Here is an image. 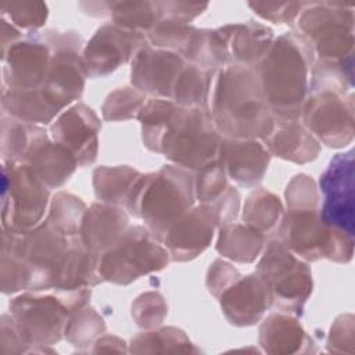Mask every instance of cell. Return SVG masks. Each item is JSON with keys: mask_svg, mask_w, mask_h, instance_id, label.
<instances>
[{"mask_svg": "<svg viewBox=\"0 0 355 355\" xmlns=\"http://www.w3.org/2000/svg\"><path fill=\"white\" fill-rule=\"evenodd\" d=\"M327 349L337 354L355 352V316L351 312L343 313L333 322L329 337Z\"/></svg>", "mask_w": 355, "mask_h": 355, "instance_id": "obj_39", "label": "cell"}, {"mask_svg": "<svg viewBox=\"0 0 355 355\" xmlns=\"http://www.w3.org/2000/svg\"><path fill=\"white\" fill-rule=\"evenodd\" d=\"M216 251L232 261L250 263L255 261L265 244V234L245 223H227L219 226Z\"/></svg>", "mask_w": 355, "mask_h": 355, "instance_id": "obj_25", "label": "cell"}, {"mask_svg": "<svg viewBox=\"0 0 355 355\" xmlns=\"http://www.w3.org/2000/svg\"><path fill=\"white\" fill-rule=\"evenodd\" d=\"M146 103V97L137 89L121 87L114 90L103 104V116L105 121H125L139 118Z\"/></svg>", "mask_w": 355, "mask_h": 355, "instance_id": "obj_36", "label": "cell"}, {"mask_svg": "<svg viewBox=\"0 0 355 355\" xmlns=\"http://www.w3.org/2000/svg\"><path fill=\"white\" fill-rule=\"evenodd\" d=\"M280 243L305 261L320 258L349 263L354 257V234L322 220L319 209H288L279 225Z\"/></svg>", "mask_w": 355, "mask_h": 355, "instance_id": "obj_5", "label": "cell"}, {"mask_svg": "<svg viewBox=\"0 0 355 355\" xmlns=\"http://www.w3.org/2000/svg\"><path fill=\"white\" fill-rule=\"evenodd\" d=\"M104 330L105 324L101 316L86 304L69 312L64 336L73 345L87 347Z\"/></svg>", "mask_w": 355, "mask_h": 355, "instance_id": "obj_33", "label": "cell"}, {"mask_svg": "<svg viewBox=\"0 0 355 355\" xmlns=\"http://www.w3.org/2000/svg\"><path fill=\"white\" fill-rule=\"evenodd\" d=\"M301 119L319 143L330 148H345L355 136L354 93H309Z\"/></svg>", "mask_w": 355, "mask_h": 355, "instance_id": "obj_9", "label": "cell"}, {"mask_svg": "<svg viewBox=\"0 0 355 355\" xmlns=\"http://www.w3.org/2000/svg\"><path fill=\"white\" fill-rule=\"evenodd\" d=\"M169 259L166 248L146 226H133L100 255L98 272L103 282L126 286L140 276L164 269Z\"/></svg>", "mask_w": 355, "mask_h": 355, "instance_id": "obj_7", "label": "cell"}, {"mask_svg": "<svg viewBox=\"0 0 355 355\" xmlns=\"http://www.w3.org/2000/svg\"><path fill=\"white\" fill-rule=\"evenodd\" d=\"M49 204V187L26 164H11V230L36 226Z\"/></svg>", "mask_w": 355, "mask_h": 355, "instance_id": "obj_17", "label": "cell"}, {"mask_svg": "<svg viewBox=\"0 0 355 355\" xmlns=\"http://www.w3.org/2000/svg\"><path fill=\"white\" fill-rule=\"evenodd\" d=\"M140 176V172L128 165L100 166L93 172L96 197L105 204L126 205Z\"/></svg>", "mask_w": 355, "mask_h": 355, "instance_id": "obj_26", "label": "cell"}, {"mask_svg": "<svg viewBox=\"0 0 355 355\" xmlns=\"http://www.w3.org/2000/svg\"><path fill=\"white\" fill-rule=\"evenodd\" d=\"M266 284L272 305L288 313L301 315L313 287L309 266L279 240L270 241L255 272Z\"/></svg>", "mask_w": 355, "mask_h": 355, "instance_id": "obj_8", "label": "cell"}, {"mask_svg": "<svg viewBox=\"0 0 355 355\" xmlns=\"http://www.w3.org/2000/svg\"><path fill=\"white\" fill-rule=\"evenodd\" d=\"M207 87L208 71L187 62L175 83L172 101L184 108H204Z\"/></svg>", "mask_w": 355, "mask_h": 355, "instance_id": "obj_32", "label": "cell"}, {"mask_svg": "<svg viewBox=\"0 0 355 355\" xmlns=\"http://www.w3.org/2000/svg\"><path fill=\"white\" fill-rule=\"evenodd\" d=\"M128 227V215L119 205L94 202L83 215L80 240L86 248L101 255L123 236Z\"/></svg>", "mask_w": 355, "mask_h": 355, "instance_id": "obj_21", "label": "cell"}, {"mask_svg": "<svg viewBox=\"0 0 355 355\" xmlns=\"http://www.w3.org/2000/svg\"><path fill=\"white\" fill-rule=\"evenodd\" d=\"M178 104L168 98H148L140 114L139 121L141 123L143 143L150 151L161 154V144L164 136L172 122V118L178 110Z\"/></svg>", "mask_w": 355, "mask_h": 355, "instance_id": "obj_27", "label": "cell"}, {"mask_svg": "<svg viewBox=\"0 0 355 355\" xmlns=\"http://www.w3.org/2000/svg\"><path fill=\"white\" fill-rule=\"evenodd\" d=\"M186 65L187 61L180 54L154 49L147 43L132 60L130 80L143 94L172 100L175 83Z\"/></svg>", "mask_w": 355, "mask_h": 355, "instance_id": "obj_14", "label": "cell"}, {"mask_svg": "<svg viewBox=\"0 0 355 355\" xmlns=\"http://www.w3.org/2000/svg\"><path fill=\"white\" fill-rule=\"evenodd\" d=\"M51 49L44 37L19 42L11 47V90H37L44 85Z\"/></svg>", "mask_w": 355, "mask_h": 355, "instance_id": "obj_22", "label": "cell"}, {"mask_svg": "<svg viewBox=\"0 0 355 355\" xmlns=\"http://www.w3.org/2000/svg\"><path fill=\"white\" fill-rule=\"evenodd\" d=\"M313 61L305 40L298 33L290 32L275 39L266 55L255 67L276 122L300 121L309 96Z\"/></svg>", "mask_w": 355, "mask_h": 355, "instance_id": "obj_2", "label": "cell"}, {"mask_svg": "<svg viewBox=\"0 0 355 355\" xmlns=\"http://www.w3.org/2000/svg\"><path fill=\"white\" fill-rule=\"evenodd\" d=\"M204 110L222 137L263 140L276 123L255 67L208 69Z\"/></svg>", "mask_w": 355, "mask_h": 355, "instance_id": "obj_1", "label": "cell"}, {"mask_svg": "<svg viewBox=\"0 0 355 355\" xmlns=\"http://www.w3.org/2000/svg\"><path fill=\"white\" fill-rule=\"evenodd\" d=\"M323 205L319 214L323 222L351 234L355 230V171L354 151L337 154L320 176Z\"/></svg>", "mask_w": 355, "mask_h": 355, "instance_id": "obj_11", "label": "cell"}, {"mask_svg": "<svg viewBox=\"0 0 355 355\" xmlns=\"http://www.w3.org/2000/svg\"><path fill=\"white\" fill-rule=\"evenodd\" d=\"M196 28L171 19H159L147 33V43L154 49L183 54L189 46Z\"/></svg>", "mask_w": 355, "mask_h": 355, "instance_id": "obj_34", "label": "cell"}, {"mask_svg": "<svg viewBox=\"0 0 355 355\" xmlns=\"http://www.w3.org/2000/svg\"><path fill=\"white\" fill-rule=\"evenodd\" d=\"M218 159L227 178L243 187H254L262 180L270 154L258 139L222 137Z\"/></svg>", "mask_w": 355, "mask_h": 355, "instance_id": "obj_18", "label": "cell"}, {"mask_svg": "<svg viewBox=\"0 0 355 355\" xmlns=\"http://www.w3.org/2000/svg\"><path fill=\"white\" fill-rule=\"evenodd\" d=\"M132 352H193L197 351L187 336L175 327H162L144 331L130 344Z\"/></svg>", "mask_w": 355, "mask_h": 355, "instance_id": "obj_30", "label": "cell"}, {"mask_svg": "<svg viewBox=\"0 0 355 355\" xmlns=\"http://www.w3.org/2000/svg\"><path fill=\"white\" fill-rule=\"evenodd\" d=\"M146 44L143 33L122 29L115 24L100 26L82 51L87 76L98 78L114 72L119 65L133 60Z\"/></svg>", "mask_w": 355, "mask_h": 355, "instance_id": "obj_13", "label": "cell"}, {"mask_svg": "<svg viewBox=\"0 0 355 355\" xmlns=\"http://www.w3.org/2000/svg\"><path fill=\"white\" fill-rule=\"evenodd\" d=\"M194 176L178 165H165L155 173L141 175L136 182L126 208L144 220L157 240L190 208L194 207Z\"/></svg>", "mask_w": 355, "mask_h": 355, "instance_id": "obj_3", "label": "cell"}, {"mask_svg": "<svg viewBox=\"0 0 355 355\" xmlns=\"http://www.w3.org/2000/svg\"><path fill=\"white\" fill-rule=\"evenodd\" d=\"M96 348L94 351L96 352H100V351H116V352H125V343L118 338V337H114V336H104L101 338H98L96 343H94Z\"/></svg>", "mask_w": 355, "mask_h": 355, "instance_id": "obj_44", "label": "cell"}, {"mask_svg": "<svg viewBox=\"0 0 355 355\" xmlns=\"http://www.w3.org/2000/svg\"><path fill=\"white\" fill-rule=\"evenodd\" d=\"M159 19H171L182 24H189L204 10L208 3H189V1H154Z\"/></svg>", "mask_w": 355, "mask_h": 355, "instance_id": "obj_40", "label": "cell"}, {"mask_svg": "<svg viewBox=\"0 0 355 355\" xmlns=\"http://www.w3.org/2000/svg\"><path fill=\"white\" fill-rule=\"evenodd\" d=\"M8 6L11 7V19L28 29L40 28L49 15L46 3H14Z\"/></svg>", "mask_w": 355, "mask_h": 355, "instance_id": "obj_42", "label": "cell"}, {"mask_svg": "<svg viewBox=\"0 0 355 355\" xmlns=\"http://www.w3.org/2000/svg\"><path fill=\"white\" fill-rule=\"evenodd\" d=\"M226 172L219 159L205 165L194 176V191L196 198L200 204L212 207L216 204L229 190Z\"/></svg>", "mask_w": 355, "mask_h": 355, "instance_id": "obj_35", "label": "cell"}, {"mask_svg": "<svg viewBox=\"0 0 355 355\" xmlns=\"http://www.w3.org/2000/svg\"><path fill=\"white\" fill-rule=\"evenodd\" d=\"M288 209H319V191L312 178L300 173L295 175L286 190Z\"/></svg>", "mask_w": 355, "mask_h": 355, "instance_id": "obj_38", "label": "cell"}, {"mask_svg": "<svg viewBox=\"0 0 355 355\" xmlns=\"http://www.w3.org/2000/svg\"><path fill=\"white\" fill-rule=\"evenodd\" d=\"M240 277L241 275L236 268H233L230 263L222 259H216L208 269V275H207L208 291L218 298L226 288H229Z\"/></svg>", "mask_w": 355, "mask_h": 355, "instance_id": "obj_43", "label": "cell"}, {"mask_svg": "<svg viewBox=\"0 0 355 355\" xmlns=\"http://www.w3.org/2000/svg\"><path fill=\"white\" fill-rule=\"evenodd\" d=\"M273 40L272 29L254 21L209 31L208 44L212 69L229 65L257 67Z\"/></svg>", "mask_w": 355, "mask_h": 355, "instance_id": "obj_10", "label": "cell"}, {"mask_svg": "<svg viewBox=\"0 0 355 355\" xmlns=\"http://www.w3.org/2000/svg\"><path fill=\"white\" fill-rule=\"evenodd\" d=\"M259 344L269 354H295L309 351L313 343L295 318L272 313L259 327Z\"/></svg>", "mask_w": 355, "mask_h": 355, "instance_id": "obj_24", "label": "cell"}, {"mask_svg": "<svg viewBox=\"0 0 355 355\" xmlns=\"http://www.w3.org/2000/svg\"><path fill=\"white\" fill-rule=\"evenodd\" d=\"M222 136L204 108L178 107L164 136L161 154L187 171H200L218 159Z\"/></svg>", "mask_w": 355, "mask_h": 355, "instance_id": "obj_6", "label": "cell"}, {"mask_svg": "<svg viewBox=\"0 0 355 355\" xmlns=\"http://www.w3.org/2000/svg\"><path fill=\"white\" fill-rule=\"evenodd\" d=\"M22 162L29 165L49 189H57L67 183L78 166L73 154L50 140L44 129L37 133Z\"/></svg>", "mask_w": 355, "mask_h": 355, "instance_id": "obj_20", "label": "cell"}, {"mask_svg": "<svg viewBox=\"0 0 355 355\" xmlns=\"http://www.w3.org/2000/svg\"><path fill=\"white\" fill-rule=\"evenodd\" d=\"M168 313V306L159 293L150 291L141 294L132 305L135 322L144 329H154L162 323Z\"/></svg>", "mask_w": 355, "mask_h": 355, "instance_id": "obj_37", "label": "cell"}, {"mask_svg": "<svg viewBox=\"0 0 355 355\" xmlns=\"http://www.w3.org/2000/svg\"><path fill=\"white\" fill-rule=\"evenodd\" d=\"M282 218L283 205L277 196L265 189H258L248 196L243 211L245 225L262 234H268L279 227Z\"/></svg>", "mask_w": 355, "mask_h": 355, "instance_id": "obj_28", "label": "cell"}, {"mask_svg": "<svg viewBox=\"0 0 355 355\" xmlns=\"http://www.w3.org/2000/svg\"><path fill=\"white\" fill-rule=\"evenodd\" d=\"M263 141L269 154L295 164L311 162L320 153V143L298 121L276 122Z\"/></svg>", "mask_w": 355, "mask_h": 355, "instance_id": "obj_23", "label": "cell"}, {"mask_svg": "<svg viewBox=\"0 0 355 355\" xmlns=\"http://www.w3.org/2000/svg\"><path fill=\"white\" fill-rule=\"evenodd\" d=\"M101 122L92 108L83 103L73 104L51 125V140L73 154L78 166L92 165L97 157V133Z\"/></svg>", "mask_w": 355, "mask_h": 355, "instance_id": "obj_16", "label": "cell"}, {"mask_svg": "<svg viewBox=\"0 0 355 355\" xmlns=\"http://www.w3.org/2000/svg\"><path fill=\"white\" fill-rule=\"evenodd\" d=\"M85 202L73 194L60 191L50 202L46 222L65 237H79L80 225L86 212Z\"/></svg>", "mask_w": 355, "mask_h": 355, "instance_id": "obj_29", "label": "cell"}, {"mask_svg": "<svg viewBox=\"0 0 355 355\" xmlns=\"http://www.w3.org/2000/svg\"><path fill=\"white\" fill-rule=\"evenodd\" d=\"M297 21L298 35L313 58L329 62L354 61V6L334 1L305 3Z\"/></svg>", "mask_w": 355, "mask_h": 355, "instance_id": "obj_4", "label": "cell"}, {"mask_svg": "<svg viewBox=\"0 0 355 355\" xmlns=\"http://www.w3.org/2000/svg\"><path fill=\"white\" fill-rule=\"evenodd\" d=\"M305 3H248V7L254 10V12L268 21L275 24H291L294 22L300 12L302 11Z\"/></svg>", "mask_w": 355, "mask_h": 355, "instance_id": "obj_41", "label": "cell"}, {"mask_svg": "<svg viewBox=\"0 0 355 355\" xmlns=\"http://www.w3.org/2000/svg\"><path fill=\"white\" fill-rule=\"evenodd\" d=\"M111 18L122 29L143 35L159 21L154 1H112Z\"/></svg>", "mask_w": 355, "mask_h": 355, "instance_id": "obj_31", "label": "cell"}, {"mask_svg": "<svg viewBox=\"0 0 355 355\" xmlns=\"http://www.w3.org/2000/svg\"><path fill=\"white\" fill-rule=\"evenodd\" d=\"M216 226L219 222L214 208L200 204L182 215L166 230L161 243L172 261H191L211 244Z\"/></svg>", "mask_w": 355, "mask_h": 355, "instance_id": "obj_15", "label": "cell"}, {"mask_svg": "<svg viewBox=\"0 0 355 355\" xmlns=\"http://www.w3.org/2000/svg\"><path fill=\"white\" fill-rule=\"evenodd\" d=\"M69 308L58 297L24 295L12 304L21 338L28 344L51 345L64 336Z\"/></svg>", "mask_w": 355, "mask_h": 355, "instance_id": "obj_12", "label": "cell"}, {"mask_svg": "<svg viewBox=\"0 0 355 355\" xmlns=\"http://www.w3.org/2000/svg\"><path fill=\"white\" fill-rule=\"evenodd\" d=\"M218 298L225 318L234 326L257 323L272 306L270 293L257 273L241 276Z\"/></svg>", "mask_w": 355, "mask_h": 355, "instance_id": "obj_19", "label": "cell"}]
</instances>
